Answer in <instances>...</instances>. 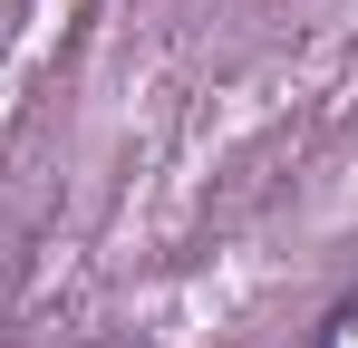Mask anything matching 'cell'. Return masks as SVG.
I'll use <instances>...</instances> for the list:
<instances>
[{
	"mask_svg": "<svg viewBox=\"0 0 358 348\" xmlns=\"http://www.w3.org/2000/svg\"><path fill=\"white\" fill-rule=\"evenodd\" d=\"M310 348H358V281L329 300V319H320V339H310Z\"/></svg>",
	"mask_w": 358,
	"mask_h": 348,
	"instance_id": "obj_1",
	"label": "cell"
}]
</instances>
